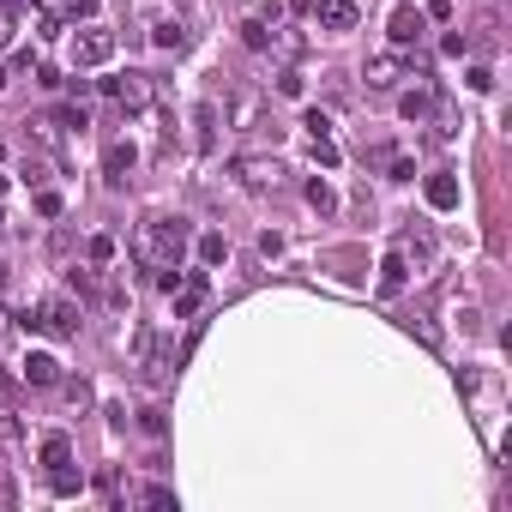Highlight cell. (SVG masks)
I'll use <instances>...</instances> for the list:
<instances>
[{
  "instance_id": "21",
  "label": "cell",
  "mask_w": 512,
  "mask_h": 512,
  "mask_svg": "<svg viewBox=\"0 0 512 512\" xmlns=\"http://www.w3.org/2000/svg\"><path fill=\"white\" fill-rule=\"evenodd\" d=\"M308 205H314V211L326 217V211H338V193H332L326 181H308Z\"/></svg>"
},
{
  "instance_id": "1",
  "label": "cell",
  "mask_w": 512,
  "mask_h": 512,
  "mask_svg": "<svg viewBox=\"0 0 512 512\" xmlns=\"http://www.w3.org/2000/svg\"><path fill=\"white\" fill-rule=\"evenodd\" d=\"M133 253L151 272H181V253H187V223L181 217H145L133 235Z\"/></svg>"
},
{
  "instance_id": "18",
  "label": "cell",
  "mask_w": 512,
  "mask_h": 512,
  "mask_svg": "<svg viewBox=\"0 0 512 512\" xmlns=\"http://www.w3.org/2000/svg\"><path fill=\"white\" fill-rule=\"evenodd\" d=\"M193 127H199V151H211V145H217V109H211V103H199Z\"/></svg>"
},
{
  "instance_id": "16",
  "label": "cell",
  "mask_w": 512,
  "mask_h": 512,
  "mask_svg": "<svg viewBox=\"0 0 512 512\" xmlns=\"http://www.w3.org/2000/svg\"><path fill=\"white\" fill-rule=\"evenodd\" d=\"M49 488H55L61 500H67V494H85V476H79L73 464H55V470H49Z\"/></svg>"
},
{
  "instance_id": "39",
  "label": "cell",
  "mask_w": 512,
  "mask_h": 512,
  "mask_svg": "<svg viewBox=\"0 0 512 512\" xmlns=\"http://www.w3.org/2000/svg\"><path fill=\"white\" fill-rule=\"evenodd\" d=\"M0 229H7V217H0Z\"/></svg>"
},
{
  "instance_id": "20",
  "label": "cell",
  "mask_w": 512,
  "mask_h": 512,
  "mask_svg": "<svg viewBox=\"0 0 512 512\" xmlns=\"http://www.w3.org/2000/svg\"><path fill=\"white\" fill-rule=\"evenodd\" d=\"M199 260H205V266H223V260H229V241H223L217 229H211V235H199Z\"/></svg>"
},
{
  "instance_id": "13",
  "label": "cell",
  "mask_w": 512,
  "mask_h": 512,
  "mask_svg": "<svg viewBox=\"0 0 512 512\" xmlns=\"http://www.w3.org/2000/svg\"><path fill=\"white\" fill-rule=\"evenodd\" d=\"M386 25H392V43H398V49H410V43L422 37V13H416V7H398Z\"/></svg>"
},
{
  "instance_id": "15",
  "label": "cell",
  "mask_w": 512,
  "mask_h": 512,
  "mask_svg": "<svg viewBox=\"0 0 512 512\" xmlns=\"http://www.w3.org/2000/svg\"><path fill=\"white\" fill-rule=\"evenodd\" d=\"M398 115H404V121H416V127H422V121H428V115H434V91H422V85H416V91H404V103H398Z\"/></svg>"
},
{
  "instance_id": "29",
  "label": "cell",
  "mask_w": 512,
  "mask_h": 512,
  "mask_svg": "<svg viewBox=\"0 0 512 512\" xmlns=\"http://www.w3.org/2000/svg\"><path fill=\"white\" fill-rule=\"evenodd\" d=\"M314 163H326V169H332V163H338V145H332V139H314Z\"/></svg>"
},
{
  "instance_id": "33",
  "label": "cell",
  "mask_w": 512,
  "mask_h": 512,
  "mask_svg": "<svg viewBox=\"0 0 512 512\" xmlns=\"http://www.w3.org/2000/svg\"><path fill=\"white\" fill-rule=\"evenodd\" d=\"M67 278H73V290H79V296H97V278H91V272H67Z\"/></svg>"
},
{
  "instance_id": "2",
  "label": "cell",
  "mask_w": 512,
  "mask_h": 512,
  "mask_svg": "<svg viewBox=\"0 0 512 512\" xmlns=\"http://www.w3.org/2000/svg\"><path fill=\"white\" fill-rule=\"evenodd\" d=\"M25 326H31V332H43V338H79V308H73V302H61V296H49V302L25 308Z\"/></svg>"
},
{
  "instance_id": "6",
  "label": "cell",
  "mask_w": 512,
  "mask_h": 512,
  "mask_svg": "<svg viewBox=\"0 0 512 512\" xmlns=\"http://www.w3.org/2000/svg\"><path fill=\"white\" fill-rule=\"evenodd\" d=\"M169 296H175V320H193V314L205 308V296H211V278H205V272H187Z\"/></svg>"
},
{
  "instance_id": "26",
  "label": "cell",
  "mask_w": 512,
  "mask_h": 512,
  "mask_svg": "<svg viewBox=\"0 0 512 512\" xmlns=\"http://www.w3.org/2000/svg\"><path fill=\"white\" fill-rule=\"evenodd\" d=\"M278 91H284V97H302V73H296V67H284V73H278Z\"/></svg>"
},
{
  "instance_id": "38",
  "label": "cell",
  "mask_w": 512,
  "mask_h": 512,
  "mask_svg": "<svg viewBox=\"0 0 512 512\" xmlns=\"http://www.w3.org/2000/svg\"><path fill=\"white\" fill-rule=\"evenodd\" d=\"M0 193H7V175H0Z\"/></svg>"
},
{
  "instance_id": "19",
  "label": "cell",
  "mask_w": 512,
  "mask_h": 512,
  "mask_svg": "<svg viewBox=\"0 0 512 512\" xmlns=\"http://www.w3.org/2000/svg\"><path fill=\"white\" fill-rule=\"evenodd\" d=\"M43 464H49V470H55V464H73V440H67V434H49V440H43Z\"/></svg>"
},
{
  "instance_id": "3",
  "label": "cell",
  "mask_w": 512,
  "mask_h": 512,
  "mask_svg": "<svg viewBox=\"0 0 512 512\" xmlns=\"http://www.w3.org/2000/svg\"><path fill=\"white\" fill-rule=\"evenodd\" d=\"M109 61H115V31L103 25L73 31V67H109Z\"/></svg>"
},
{
  "instance_id": "34",
  "label": "cell",
  "mask_w": 512,
  "mask_h": 512,
  "mask_svg": "<svg viewBox=\"0 0 512 512\" xmlns=\"http://www.w3.org/2000/svg\"><path fill=\"white\" fill-rule=\"evenodd\" d=\"M13 19H19V13H7V7H0V49L13 43Z\"/></svg>"
},
{
  "instance_id": "24",
  "label": "cell",
  "mask_w": 512,
  "mask_h": 512,
  "mask_svg": "<svg viewBox=\"0 0 512 512\" xmlns=\"http://www.w3.org/2000/svg\"><path fill=\"white\" fill-rule=\"evenodd\" d=\"M97 494H103L109 506H121V476H115V470H103V476H97Z\"/></svg>"
},
{
  "instance_id": "31",
  "label": "cell",
  "mask_w": 512,
  "mask_h": 512,
  "mask_svg": "<svg viewBox=\"0 0 512 512\" xmlns=\"http://www.w3.org/2000/svg\"><path fill=\"white\" fill-rule=\"evenodd\" d=\"M241 37H247L253 49H266V25H260V19H247V25H241Z\"/></svg>"
},
{
  "instance_id": "22",
  "label": "cell",
  "mask_w": 512,
  "mask_h": 512,
  "mask_svg": "<svg viewBox=\"0 0 512 512\" xmlns=\"http://www.w3.org/2000/svg\"><path fill=\"white\" fill-rule=\"evenodd\" d=\"M434 133H440V139L458 133V109H452V103H434Z\"/></svg>"
},
{
  "instance_id": "7",
  "label": "cell",
  "mask_w": 512,
  "mask_h": 512,
  "mask_svg": "<svg viewBox=\"0 0 512 512\" xmlns=\"http://www.w3.org/2000/svg\"><path fill=\"white\" fill-rule=\"evenodd\" d=\"M314 19H320V31H356L362 0H314Z\"/></svg>"
},
{
  "instance_id": "28",
  "label": "cell",
  "mask_w": 512,
  "mask_h": 512,
  "mask_svg": "<svg viewBox=\"0 0 512 512\" xmlns=\"http://www.w3.org/2000/svg\"><path fill=\"white\" fill-rule=\"evenodd\" d=\"M302 127H308V133H314V139H332V121H326V115H320V109H314V115H308V121H302Z\"/></svg>"
},
{
  "instance_id": "32",
  "label": "cell",
  "mask_w": 512,
  "mask_h": 512,
  "mask_svg": "<svg viewBox=\"0 0 512 512\" xmlns=\"http://www.w3.org/2000/svg\"><path fill=\"white\" fill-rule=\"evenodd\" d=\"M260 253H266V260H278V253H284V235H272V229H266V235H260Z\"/></svg>"
},
{
  "instance_id": "23",
  "label": "cell",
  "mask_w": 512,
  "mask_h": 512,
  "mask_svg": "<svg viewBox=\"0 0 512 512\" xmlns=\"http://www.w3.org/2000/svg\"><path fill=\"white\" fill-rule=\"evenodd\" d=\"M115 260V235H91V266H109Z\"/></svg>"
},
{
  "instance_id": "36",
  "label": "cell",
  "mask_w": 512,
  "mask_h": 512,
  "mask_svg": "<svg viewBox=\"0 0 512 512\" xmlns=\"http://www.w3.org/2000/svg\"><path fill=\"white\" fill-rule=\"evenodd\" d=\"M0 404H7V374H0Z\"/></svg>"
},
{
  "instance_id": "30",
  "label": "cell",
  "mask_w": 512,
  "mask_h": 512,
  "mask_svg": "<svg viewBox=\"0 0 512 512\" xmlns=\"http://www.w3.org/2000/svg\"><path fill=\"white\" fill-rule=\"evenodd\" d=\"M37 211H43V217H61V193L43 187V193H37Z\"/></svg>"
},
{
  "instance_id": "12",
  "label": "cell",
  "mask_w": 512,
  "mask_h": 512,
  "mask_svg": "<svg viewBox=\"0 0 512 512\" xmlns=\"http://www.w3.org/2000/svg\"><path fill=\"white\" fill-rule=\"evenodd\" d=\"M404 284H410V260H404V253H398V247H392V253H386V260H380V296H398Z\"/></svg>"
},
{
  "instance_id": "4",
  "label": "cell",
  "mask_w": 512,
  "mask_h": 512,
  "mask_svg": "<svg viewBox=\"0 0 512 512\" xmlns=\"http://www.w3.org/2000/svg\"><path fill=\"white\" fill-rule=\"evenodd\" d=\"M103 91L127 109V115H139V109H151V97H157V85H151V73H127V79H103Z\"/></svg>"
},
{
  "instance_id": "27",
  "label": "cell",
  "mask_w": 512,
  "mask_h": 512,
  "mask_svg": "<svg viewBox=\"0 0 512 512\" xmlns=\"http://www.w3.org/2000/svg\"><path fill=\"white\" fill-rule=\"evenodd\" d=\"M139 500H145V506H175V488H163V482H157V488H145Z\"/></svg>"
},
{
  "instance_id": "17",
  "label": "cell",
  "mask_w": 512,
  "mask_h": 512,
  "mask_svg": "<svg viewBox=\"0 0 512 512\" xmlns=\"http://www.w3.org/2000/svg\"><path fill=\"white\" fill-rule=\"evenodd\" d=\"M398 253H404V260H416V266H428V260H434V235H422V229H416V235H404V247H398Z\"/></svg>"
},
{
  "instance_id": "9",
  "label": "cell",
  "mask_w": 512,
  "mask_h": 512,
  "mask_svg": "<svg viewBox=\"0 0 512 512\" xmlns=\"http://www.w3.org/2000/svg\"><path fill=\"white\" fill-rule=\"evenodd\" d=\"M133 163H139V151H133V139H109V151H103V181H109V187H127V175H133Z\"/></svg>"
},
{
  "instance_id": "14",
  "label": "cell",
  "mask_w": 512,
  "mask_h": 512,
  "mask_svg": "<svg viewBox=\"0 0 512 512\" xmlns=\"http://www.w3.org/2000/svg\"><path fill=\"white\" fill-rule=\"evenodd\" d=\"M151 43H157V49H175V55H181V49H187V43H193V31H187V25H181V19H163V25H157V31H151Z\"/></svg>"
},
{
  "instance_id": "25",
  "label": "cell",
  "mask_w": 512,
  "mask_h": 512,
  "mask_svg": "<svg viewBox=\"0 0 512 512\" xmlns=\"http://www.w3.org/2000/svg\"><path fill=\"white\" fill-rule=\"evenodd\" d=\"M13 506H19V482L0 470V512H13Z\"/></svg>"
},
{
  "instance_id": "10",
  "label": "cell",
  "mask_w": 512,
  "mask_h": 512,
  "mask_svg": "<svg viewBox=\"0 0 512 512\" xmlns=\"http://www.w3.org/2000/svg\"><path fill=\"white\" fill-rule=\"evenodd\" d=\"M422 193H428L434 211H452V205H458V181H452V169H434V175L422 181Z\"/></svg>"
},
{
  "instance_id": "35",
  "label": "cell",
  "mask_w": 512,
  "mask_h": 512,
  "mask_svg": "<svg viewBox=\"0 0 512 512\" xmlns=\"http://www.w3.org/2000/svg\"><path fill=\"white\" fill-rule=\"evenodd\" d=\"M0 7H7V13H25V0H0Z\"/></svg>"
},
{
  "instance_id": "11",
  "label": "cell",
  "mask_w": 512,
  "mask_h": 512,
  "mask_svg": "<svg viewBox=\"0 0 512 512\" xmlns=\"http://www.w3.org/2000/svg\"><path fill=\"white\" fill-rule=\"evenodd\" d=\"M19 374H25V380H31V386H61V362H55V356H49V350H31V356H25V368H19Z\"/></svg>"
},
{
  "instance_id": "8",
  "label": "cell",
  "mask_w": 512,
  "mask_h": 512,
  "mask_svg": "<svg viewBox=\"0 0 512 512\" xmlns=\"http://www.w3.org/2000/svg\"><path fill=\"white\" fill-rule=\"evenodd\" d=\"M404 73H410V61H404V55H368V67H362L368 91H392Z\"/></svg>"
},
{
  "instance_id": "37",
  "label": "cell",
  "mask_w": 512,
  "mask_h": 512,
  "mask_svg": "<svg viewBox=\"0 0 512 512\" xmlns=\"http://www.w3.org/2000/svg\"><path fill=\"white\" fill-rule=\"evenodd\" d=\"M0 91H7V67H0Z\"/></svg>"
},
{
  "instance_id": "5",
  "label": "cell",
  "mask_w": 512,
  "mask_h": 512,
  "mask_svg": "<svg viewBox=\"0 0 512 512\" xmlns=\"http://www.w3.org/2000/svg\"><path fill=\"white\" fill-rule=\"evenodd\" d=\"M235 181H241L247 193H266V187L284 181V163H278V157H235Z\"/></svg>"
}]
</instances>
